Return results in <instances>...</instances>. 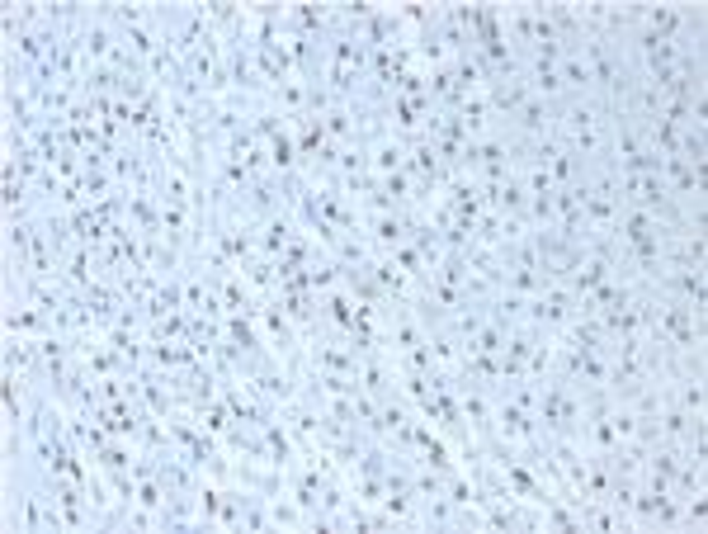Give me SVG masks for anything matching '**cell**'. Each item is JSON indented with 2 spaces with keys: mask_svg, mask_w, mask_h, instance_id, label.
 Masks as SVG:
<instances>
[{
  "mask_svg": "<svg viewBox=\"0 0 708 534\" xmlns=\"http://www.w3.org/2000/svg\"><path fill=\"white\" fill-rule=\"evenodd\" d=\"M265 501H270L274 530H307V511L293 497H288V492H279V497H265Z\"/></svg>",
  "mask_w": 708,
  "mask_h": 534,
  "instance_id": "cell-2",
  "label": "cell"
},
{
  "mask_svg": "<svg viewBox=\"0 0 708 534\" xmlns=\"http://www.w3.org/2000/svg\"><path fill=\"white\" fill-rule=\"evenodd\" d=\"M364 156H369V175H373V180H388V175L406 171V142L402 138L373 142V147H364Z\"/></svg>",
  "mask_w": 708,
  "mask_h": 534,
  "instance_id": "cell-1",
  "label": "cell"
}]
</instances>
